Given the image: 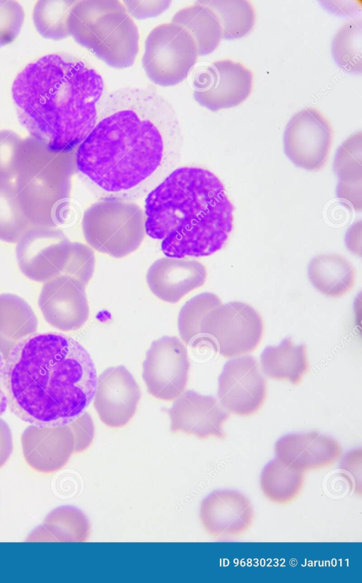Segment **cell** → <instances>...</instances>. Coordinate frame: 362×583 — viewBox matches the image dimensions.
Here are the masks:
<instances>
[{"instance_id": "obj_33", "label": "cell", "mask_w": 362, "mask_h": 583, "mask_svg": "<svg viewBox=\"0 0 362 583\" xmlns=\"http://www.w3.org/2000/svg\"><path fill=\"white\" fill-rule=\"evenodd\" d=\"M333 167L340 182L362 180L361 131L351 135L338 148Z\"/></svg>"}, {"instance_id": "obj_32", "label": "cell", "mask_w": 362, "mask_h": 583, "mask_svg": "<svg viewBox=\"0 0 362 583\" xmlns=\"http://www.w3.org/2000/svg\"><path fill=\"white\" fill-rule=\"evenodd\" d=\"M221 305L216 295L205 292L193 297L182 306L177 326L180 338L186 344L194 346L201 343L200 325L203 319Z\"/></svg>"}, {"instance_id": "obj_1", "label": "cell", "mask_w": 362, "mask_h": 583, "mask_svg": "<svg viewBox=\"0 0 362 583\" xmlns=\"http://www.w3.org/2000/svg\"><path fill=\"white\" fill-rule=\"evenodd\" d=\"M182 143L168 100L151 89L121 88L101 100L95 125L76 148V170L100 199L133 201L176 168Z\"/></svg>"}, {"instance_id": "obj_12", "label": "cell", "mask_w": 362, "mask_h": 583, "mask_svg": "<svg viewBox=\"0 0 362 583\" xmlns=\"http://www.w3.org/2000/svg\"><path fill=\"white\" fill-rule=\"evenodd\" d=\"M333 141L330 122L317 109L307 107L288 122L284 135L286 156L296 166L318 171L326 165Z\"/></svg>"}, {"instance_id": "obj_23", "label": "cell", "mask_w": 362, "mask_h": 583, "mask_svg": "<svg viewBox=\"0 0 362 583\" xmlns=\"http://www.w3.org/2000/svg\"><path fill=\"white\" fill-rule=\"evenodd\" d=\"M90 531L89 521L81 510L73 506H61L47 515L26 541L83 542L88 540Z\"/></svg>"}, {"instance_id": "obj_13", "label": "cell", "mask_w": 362, "mask_h": 583, "mask_svg": "<svg viewBox=\"0 0 362 583\" xmlns=\"http://www.w3.org/2000/svg\"><path fill=\"white\" fill-rule=\"evenodd\" d=\"M253 73L240 62L218 60L198 70L193 80V97L216 112L243 102L252 90Z\"/></svg>"}, {"instance_id": "obj_15", "label": "cell", "mask_w": 362, "mask_h": 583, "mask_svg": "<svg viewBox=\"0 0 362 583\" xmlns=\"http://www.w3.org/2000/svg\"><path fill=\"white\" fill-rule=\"evenodd\" d=\"M141 398L139 384L123 365L110 367L98 377L93 396L95 409L107 426L119 428L134 416Z\"/></svg>"}, {"instance_id": "obj_26", "label": "cell", "mask_w": 362, "mask_h": 583, "mask_svg": "<svg viewBox=\"0 0 362 583\" xmlns=\"http://www.w3.org/2000/svg\"><path fill=\"white\" fill-rule=\"evenodd\" d=\"M171 22L182 26L190 34L199 56L213 52L222 38L221 28L216 16L199 1L177 11Z\"/></svg>"}, {"instance_id": "obj_10", "label": "cell", "mask_w": 362, "mask_h": 583, "mask_svg": "<svg viewBox=\"0 0 362 583\" xmlns=\"http://www.w3.org/2000/svg\"><path fill=\"white\" fill-rule=\"evenodd\" d=\"M264 326L250 305L233 301L209 312L200 325L201 342L210 344L226 358L252 352L261 341Z\"/></svg>"}, {"instance_id": "obj_35", "label": "cell", "mask_w": 362, "mask_h": 583, "mask_svg": "<svg viewBox=\"0 0 362 583\" xmlns=\"http://www.w3.org/2000/svg\"><path fill=\"white\" fill-rule=\"evenodd\" d=\"M22 139L11 130L0 131V179L16 177V161Z\"/></svg>"}, {"instance_id": "obj_14", "label": "cell", "mask_w": 362, "mask_h": 583, "mask_svg": "<svg viewBox=\"0 0 362 583\" xmlns=\"http://www.w3.org/2000/svg\"><path fill=\"white\" fill-rule=\"evenodd\" d=\"M217 395L222 406L235 415L256 413L267 396V382L257 360L245 355L228 360L218 377Z\"/></svg>"}, {"instance_id": "obj_2", "label": "cell", "mask_w": 362, "mask_h": 583, "mask_svg": "<svg viewBox=\"0 0 362 583\" xmlns=\"http://www.w3.org/2000/svg\"><path fill=\"white\" fill-rule=\"evenodd\" d=\"M96 370L88 351L60 333H34L4 360L7 406L25 422L40 427L69 423L93 399Z\"/></svg>"}, {"instance_id": "obj_27", "label": "cell", "mask_w": 362, "mask_h": 583, "mask_svg": "<svg viewBox=\"0 0 362 583\" xmlns=\"http://www.w3.org/2000/svg\"><path fill=\"white\" fill-rule=\"evenodd\" d=\"M304 481V473L288 469L276 458L263 469L260 487L263 494L272 502L288 505L299 497Z\"/></svg>"}, {"instance_id": "obj_18", "label": "cell", "mask_w": 362, "mask_h": 583, "mask_svg": "<svg viewBox=\"0 0 362 583\" xmlns=\"http://www.w3.org/2000/svg\"><path fill=\"white\" fill-rule=\"evenodd\" d=\"M255 517L250 500L230 490H215L200 505L199 518L205 531L216 539L240 536L250 528Z\"/></svg>"}, {"instance_id": "obj_38", "label": "cell", "mask_w": 362, "mask_h": 583, "mask_svg": "<svg viewBox=\"0 0 362 583\" xmlns=\"http://www.w3.org/2000/svg\"><path fill=\"white\" fill-rule=\"evenodd\" d=\"M362 180L352 182L339 181L337 194V196L350 204L357 211H360L362 206L361 200Z\"/></svg>"}, {"instance_id": "obj_19", "label": "cell", "mask_w": 362, "mask_h": 583, "mask_svg": "<svg viewBox=\"0 0 362 583\" xmlns=\"http://www.w3.org/2000/svg\"><path fill=\"white\" fill-rule=\"evenodd\" d=\"M274 451L288 469L300 473L331 466L342 455L337 440L315 431L286 435L277 440Z\"/></svg>"}, {"instance_id": "obj_40", "label": "cell", "mask_w": 362, "mask_h": 583, "mask_svg": "<svg viewBox=\"0 0 362 583\" xmlns=\"http://www.w3.org/2000/svg\"><path fill=\"white\" fill-rule=\"evenodd\" d=\"M346 244L349 249L361 257V222L354 224L346 235Z\"/></svg>"}, {"instance_id": "obj_31", "label": "cell", "mask_w": 362, "mask_h": 583, "mask_svg": "<svg viewBox=\"0 0 362 583\" xmlns=\"http://www.w3.org/2000/svg\"><path fill=\"white\" fill-rule=\"evenodd\" d=\"M78 1H38L33 18L38 33L44 37L60 40L69 35L68 20Z\"/></svg>"}, {"instance_id": "obj_30", "label": "cell", "mask_w": 362, "mask_h": 583, "mask_svg": "<svg viewBox=\"0 0 362 583\" xmlns=\"http://www.w3.org/2000/svg\"><path fill=\"white\" fill-rule=\"evenodd\" d=\"M31 227L19 205L14 183L0 179V240L8 243L18 242Z\"/></svg>"}, {"instance_id": "obj_7", "label": "cell", "mask_w": 362, "mask_h": 583, "mask_svg": "<svg viewBox=\"0 0 362 583\" xmlns=\"http://www.w3.org/2000/svg\"><path fill=\"white\" fill-rule=\"evenodd\" d=\"M16 255L21 272L37 282L64 275L87 285L95 269L92 248L70 242L55 227L32 226L19 239Z\"/></svg>"}, {"instance_id": "obj_9", "label": "cell", "mask_w": 362, "mask_h": 583, "mask_svg": "<svg viewBox=\"0 0 362 583\" xmlns=\"http://www.w3.org/2000/svg\"><path fill=\"white\" fill-rule=\"evenodd\" d=\"M198 56L196 43L184 28L172 22L164 23L148 33L142 65L152 82L172 86L187 78Z\"/></svg>"}, {"instance_id": "obj_37", "label": "cell", "mask_w": 362, "mask_h": 583, "mask_svg": "<svg viewBox=\"0 0 362 583\" xmlns=\"http://www.w3.org/2000/svg\"><path fill=\"white\" fill-rule=\"evenodd\" d=\"M171 1H124L123 5L127 13L138 20L156 17L166 11Z\"/></svg>"}, {"instance_id": "obj_16", "label": "cell", "mask_w": 362, "mask_h": 583, "mask_svg": "<svg viewBox=\"0 0 362 583\" xmlns=\"http://www.w3.org/2000/svg\"><path fill=\"white\" fill-rule=\"evenodd\" d=\"M170 431L194 435L200 440L210 437L224 440L223 424L230 415L213 396L185 391L168 409Z\"/></svg>"}, {"instance_id": "obj_20", "label": "cell", "mask_w": 362, "mask_h": 583, "mask_svg": "<svg viewBox=\"0 0 362 583\" xmlns=\"http://www.w3.org/2000/svg\"><path fill=\"white\" fill-rule=\"evenodd\" d=\"M23 454L34 471L52 473L62 469L74 453V438L68 425L28 426L21 435Z\"/></svg>"}, {"instance_id": "obj_22", "label": "cell", "mask_w": 362, "mask_h": 583, "mask_svg": "<svg viewBox=\"0 0 362 583\" xmlns=\"http://www.w3.org/2000/svg\"><path fill=\"white\" fill-rule=\"evenodd\" d=\"M37 317L24 299L0 294V353L4 360L21 339L37 331Z\"/></svg>"}, {"instance_id": "obj_21", "label": "cell", "mask_w": 362, "mask_h": 583, "mask_svg": "<svg viewBox=\"0 0 362 583\" xmlns=\"http://www.w3.org/2000/svg\"><path fill=\"white\" fill-rule=\"evenodd\" d=\"M204 264L185 257H165L156 260L146 273V282L157 298L176 303L191 291L201 287L206 279Z\"/></svg>"}, {"instance_id": "obj_29", "label": "cell", "mask_w": 362, "mask_h": 583, "mask_svg": "<svg viewBox=\"0 0 362 583\" xmlns=\"http://www.w3.org/2000/svg\"><path fill=\"white\" fill-rule=\"evenodd\" d=\"M362 19L350 20L344 24L334 36L332 54L336 63L343 70L361 73Z\"/></svg>"}, {"instance_id": "obj_28", "label": "cell", "mask_w": 362, "mask_h": 583, "mask_svg": "<svg viewBox=\"0 0 362 583\" xmlns=\"http://www.w3.org/2000/svg\"><path fill=\"white\" fill-rule=\"evenodd\" d=\"M216 16L220 24L222 38L234 40L249 34L255 23L253 4L248 0L199 1Z\"/></svg>"}, {"instance_id": "obj_39", "label": "cell", "mask_w": 362, "mask_h": 583, "mask_svg": "<svg viewBox=\"0 0 362 583\" xmlns=\"http://www.w3.org/2000/svg\"><path fill=\"white\" fill-rule=\"evenodd\" d=\"M13 452L11 432L6 422L0 418V469L6 463Z\"/></svg>"}, {"instance_id": "obj_36", "label": "cell", "mask_w": 362, "mask_h": 583, "mask_svg": "<svg viewBox=\"0 0 362 583\" xmlns=\"http://www.w3.org/2000/svg\"><path fill=\"white\" fill-rule=\"evenodd\" d=\"M74 438V453H81L91 444L95 435V425L90 414L82 412L67 424Z\"/></svg>"}, {"instance_id": "obj_11", "label": "cell", "mask_w": 362, "mask_h": 583, "mask_svg": "<svg viewBox=\"0 0 362 583\" xmlns=\"http://www.w3.org/2000/svg\"><path fill=\"white\" fill-rule=\"evenodd\" d=\"M190 362L187 348L176 336L152 342L143 362L142 377L148 392L162 401H173L185 390Z\"/></svg>"}, {"instance_id": "obj_24", "label": "cell", "mask_w": 362, "mask_h": 583, "mask_svg": "<svg viewBox=\"0 0 362 583\" xmlns=\"http://www.w3.org/2000/svg\"><path fill=\"white\" fill-rule=\"evenodd\" d=\"M308 273L313 286L331 298H339L349 293L354 287L356 277L352 264L337 254L314 257L308 265Z\"/></svg>"}, {"instance_id": "obj_6", "label": "cell", "mask_w": 362, "mask_h": 583, "mask_svg": "<svg viewBox=\"0 0 362 583\" xmlns=\"http://www.w3.org/2000/svg\"><path fill=\"white\" fill-rule=\"evenodd\" d=\"M69 35L107 66H132L139 51L135 22L117 0L78 1L69 20Z\"/></svg>"}, {"instance_id": "obj_17", "label": "cell", "mask_w": 362, "mask_h": 583, "mask_svg": "<svg viewBox=\"0 0 362 583\" xmlns=\"http://www.w3.org/2000/svg\"><path fill=\"white\" fill-rule=\"evenodd\" d=\"M86 287L80 281L64 275L45 282L38 305L47 322L62 331L81 328L90 313Z\"/></svg>"}, {"instance_id": "obj_34", "label": "cell", "mask_w": 362, "mask_h": 583, "mask_svg": "<svg viewBox=\"0 0 362 583\" xmlns=\"http://www.w3.org/2000/svg\"><path fill=\"white\" fill-rule=\"evenodd\" d=\"M25 18L16 1L0 0V47L11 43L18 35Z\"/></svg>"}, {"instance_id": "obj_3", "label": "cell", "mask_w": 362, "mask_h": 583, "mask_svg": "<svg viewBox=\"0 0 362 583\" xmlns=\"http://www.w3.org/2000/svg\"><path fill=\"white\" fill-rule=\"evenodd\" d=\"M105 90L102 76L83 61L52 54L28 64L12 88L18 119L56 151H73L95 125Z\"/></svg>"}, {"instance_id": "obj_5", "label": "cell", "mask_w": 362, "mask_h": 583, "mask_svg": "<svg viewBox=\"0 0 362 583\" xmlns=\"http://www.w3.org/2000/svg\"><path fill=\"white\" fill-rule=\"evenodd\" d=\"M76 171V151H52L33 136L22 140L14 185L21 208L32 226L56 228L62 223Z\"/></svg>"}, {"instance_id": "obj_4", "label": "cell", "mask_w": 362, "mask_h": 583, "mask_svg": "<svg viewBox=\"0 0 362 583\" xmlns=\"http://www.w3.org/2000/svg\"><path fill=\"white\" fill-rule=\"evenodd\" d=\"M234 207L221 180L198 167L172 171L145 199L146 234L166 257L209 256L226 245Z\"/></svg>"}, {"instance_id": "obj_25", "label": "cell", "mask_w": 362, "mask_h": 583, "mask_svg": "<svg viewBox=\"0 0 362 583\" xmlns=\"http://www.w3.org/2000/svg\"><path fill=\"white\" fill-rule=\"evenodd\" d=\"M263 372L275 380H286L298 384L309 370L307 348L295 345L291 338H286L277 346H267L260 356Z\"/></svg>"}, {"instance_id": "obj_41", "label": "cell", "mask_w": 362, "mask_h": 583, "mask_svg": "<svg viewBox=\"0 0 362 583\" xmlns=\"http://www.w3.org/2000/svg\"><path fill=\"white\" fill-rule=\"evenodd\" d=\"M4 360L0 353V416L4 413L8 407L4 387Z\"/></svg>"}, {"instance_id": "obj_8", "label": "cell", "mask_w": 362, "mask_h": 583, "mask_svg": "<svg viewBox=\"0 0 362 583\" xmlns=\"http://www.w3.org/2000/svg\"><path fill=\"white\" fill-rule=\"evenodd\" d=\"M81 225L89 247L115 258L136 250L146 235L144 212L133 201L100 199L84 211Z\"/></svg>"}]
</instances>
